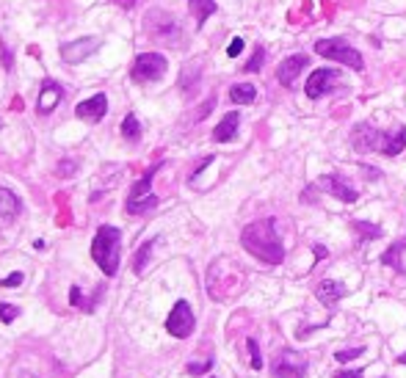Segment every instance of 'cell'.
Returning <instances> with one entry per match:
<instances>
[{"instance_id": "24", "label": "cell", "mask_w": 406, "mask_h": 378, "mask_svg": "<svg viewBox=\"0 0 406 378\" xmlns=\"http://www.w3.org/2000/svg\"><path fill=\"white\" fill-rule=\"evenodd\" d=\"M354 229H357V232H362L368 240H374V238H381V226L365 224V221H354Z\"/></svg>"}, {"instance_id": "7", "label": "cell", "mask_w": 406, "mask_h": 378, "mask_svg": "<svg viewBox=\"0 0 406 378\" xmlns=\"http://www.w3.org/2000/svg\"><path fill=\"white\" fill-rule=\"evenodd\" d=\"M271 376L274 378H304L307 376V359L301 353H296L293 348L280 350L277 362L271 365Z\"/></svg>"}, {"instance_id": "16", "label": "cell", "mask_w": 406, "mask_h": 378, "mask_svg": "<svg viewBox=\"0 0 406 378\" xmlns=\"http://www.w3.org/2000/svg\"><path fill=\"white\" fill-rule=\"evenodd\" d=\"M238 125H241V114H227L224 119H221L216 130H213V138L219 141V144H227V141H232L235 135H238Z\"/></svg>"}, {"instance_id": "23", "label": "cell", "mask_w": 406, "mask_h": 378, "mask_svg": "<svg viewBox=\"0 0 406 378\" xmlns=\"http://www.w3.org/2000/svg\"><path fill=\"white\" fill-rule=\"evenodd\" d=\"M122 135H125L127 141H138V138H141V125H138L136 114H127L125 116V122H122Z\"/></svg>"}, {"instance_id": "11", "label": "cell", "mask_w": 406, "mask_h": 378, "mask_svg": "<svg viewBox=\"0 0 406 378\" xmlns=\"http://www.w3.org/2000/svg\"><path fill=\"white\" fill-rule=\"evenodd\" d=\"M318 185H323L332 196H338L340 202H348V205L359 199V190L354 188V185H348V180L340 177V174H323V177L318 180Z\"/></svg>"}, {"instance_id": "3", "label": "cell", "mask_w": 406, "mask_h": 378, "mask_svg": "<svg viewBox=\"0 0 406 378\" xmlns=\"http://www.w3.org/2000/svg\"><path fill=\"white\" fill-rule=\"evenodd\" d=\"M160 166H163V163H155V166L130 188L127 202H125V210L130 216H141V213H150V210L157 207V196L153 193V180H155V174L160 171Z\"/></svg>"}, {"instance_id": "34", "label": "cell", "mask_w": 406, "mask_h": 378, "mask_svg": "<svg viewBox=\"0 0 406 378\" xmlns=\"http://www.w3.org/2000/svg\"><path fill=\"white\" fill-rule=\"evenodd\" d=\"M69 301H72L75 307H83V301H80V287H72V290H69Z\"/></svg>"}, {"instance_id": "29", "label": "cell", "mask_w": 406, "mask_h": 378, "mask_svg": "<svg viewBox=\"0 0 406 378\" xmlns=\"http://www.w3.org/2000/svg\"><path fill=\"white\" fill-rule=\"evenodd\" d=\"M17 315H20V310H17V307H11V304H0V320H3V323L17 320Z\"/></svg>"}, {"instance_id": "12", "label": "cell", "mask_w": 406, "mask_h": 378, "mask_svg": "<svg viewBox=\"0 0 406 378\" xmlns=\"http://www.w3.org/2000/svg\"><path fill=\"white\" fill-rule=\"evenodd\" d=\"M64 97V89L61 83H56V80H42V86H39V99H36V111L39 114H53L56 111V105L61 102Z\"/></svg>"}, {"instance_id": "28", "label": "cell", "mask_w": 406, "mask_h": 378, "mask_svg": "<svg viewBox=\"0 0 406 378\" xmlns=\"http://www.w3.org/2000/svg\"><path fill=\"white\" fill-rule=\"evenodd\" d=\"M362 353H365V348H348V350H338V353H335V362H338V365H345V362H351V359L362 356Z\"/></svg>"}, {"instance_id": "13", "label": "cell", "mask_w": 406, "mask_h": 378, "mask_svg": "<svg viewBox=\"0 0 406 378\" xmlns=\"http://www.w3.org/2000/svg\"><path fill=\"white\" fill-rule=\"evenodd\" d=\"M105 114H108V97L105 94L89 97V99L78 102V108H75V116L83 122H100Z\"/></svg>"}, {"instance_id": "10", "label": "cell", "mask_w": 406, "mask_h": 378, "mask_svg": "<svg viewBox=\"0 0 406 378\" xmlns=\"http://www.w3.org/2000/svg\"><path fill=\"white\" fill-rule=\"evenodd\" d=\"M381 138H384V133H378L374 125H359L351 135V144L357 152H378Z\"/></svg>"}, {"instance_id": "18", "label": "cell", "mask_w": 406, "mask_h": 378, "mask_svg": "<svg viewBox=\"0 0 406 378\" xmlns=\"http://www.w3.org/2000/svg\"><path fill=\"white\" fill-rule=\"evenodd\" d=\"M23 210V202L17 199V193H11L8 188H0V219L11 221L20 216Z\"/></svg>"}, {"instance_id": "31", "label": "cell", "mask_w": 406, "mask_h": 378, "mask_svg": "<svg viewBox=\"0 0 406 378\" xmlns=\"http://www.w3.org/2000/svg\"><path fill=\"white\" fill-rule=\"evenodd\" d=\"M241 50H244V39H241V36H235V39L229 42V47H227V56H229V59H238V56H241Z\"/></svg>"}, {"instance_id": "4", "label": "cell", "mask_w": 406, "mask_h": 378, "mask_svg": "<svg viewBox=\"0 0 406 378\" xmlns=\"http://www.w3.org/2000/svg\"><path fill=\"white\" fill-rule=\"evenodd\" d=\"M315 53L323 56V59H329V61L345 63V66H351L357 72L365 69V61H362L359 50H354L348 44V39H321V42H315Z\"/></svg>"}, {"instance_id": "27", "label": "cell", "mask_w": 406, "mask_h": 378, "mask_svg": "<svg viewBox=\"0 0 406 378\" xmlns=\"http://www.w3.org/2000/svg\"><path fill=\"white\" fill-rule=\"evenodd\" d=\"M263 61H265V50H263V47H257V50H254V56H251V61L244 66V72H260V69H263Z\"/></svg>"}, {"instance_id": "14", "label": "cell", "mask_w": 406, "mask_h": 378, "mask_svg": "<svg viewBox=\"0 0 406 378\" xmlns=\"http://www.w3.org/2000/svg\"><path fill=\"white\" fill-rule=\"evenodd\" d=\"M307 63H310V59L301 56V53L287 56V59L280 63V69H277V80H280L282 86H293V80L301 75V69H307Z\"/></svg>"}, {"instance_id": "6", "label": "cell", "mask_w": 406, "mask_h": 378, "mask_svg": "<svg viewBox=\"0 0 406 378\" xmlns=\"http://www.w3.org/2000/svg\"><path fill=\"white\" fill-rule=\"evenodd\" d=\"M193 310H191V304H188L186 298H180L174 307H172V312L166 317V331L172 334V337H177V340H186L191 337V331H193Z\"/></svg>"}, {"instance_id": "26", "label": "cell", "mask_w": 406, "mask_h": 378, "mask_svg": "<svg viewBox=\"0 0 406 378\" xmlns=\"http://www.w3.org/2000/svg\"><path fill=\"white\" fill-rule=\"evenodd\" d=\"M246 348H249V356H251V370H263V356H260L257 340H246Z\"/></svg>"}, {"instance_id": "20", "label": "cell", "mask_w": 406, "mask_h": 378, "mask_svg": "<svg viewBox=\"0 0 406 378\" xmlns=\"http://www.w3.org/2000/svg\"><path fill=\"white\" fill-rule=\"evenodd\" d=\"M188 8H191V14L196 17V28H202L205 23H208V17H213L216 14V0H188Z\"/></svg>"}, {"instance_id": "1", "label": "cell", "mask_w": 406, "mask_h": 378, "mask_svg": "<svg viewBox=\"0 0 406 378\" xmlns=\"http://www.w3.org/2000/svg\"><path fill=\"white\" fill-rule=\"evenodd\" d=\"M241 246L265 265H280L285 260V243H282V235L277 232V221L274 219L251 221L249 226H244Z\"/></svg>"}, {"instance_id": "25", "label": "cell", "mask_w": 406, "mask_h": 378, "mask_svg": "<svg viewBox=\"0 0 406 378\" xmlns=\"http://www.w3.org/2000/svg\"><path fill=\"white\" fill-rule=\"evenodd\" d=\"M153 246H155V240H150V243H144L141 249H138V254H136V274H141L144 271V262H147V257H150V252H153Z\"/></svg>"}, {"instance_id": "15", "label": "cell", "mask_w": 406, "mask_h": 378, "mask_svg": "<svg viewBox=\"0 0 406 378\" xmlns=\"http://www.w3.org/2000/svg\"><path fill=\"white\" fill-rule=\"evenodd\" d=\"M315 295H318V301L323 304V307H338V301L345 295V287L340 282H335V279H323V282H318L315 287Z\"/></svg>"}, {"instance_id": "9", "label": "cell", "mask_w": 406, "mask_h": 378, "mask_svg": "<svg viewBox=\"0 0 406 378\" xmlns=\"http://www.w3.org/2000/svg\"><path fill=\"white\" fill-rule=\"evenodd\" d=\"M97 50H100V39L86 36V39H75V42L61 44V59L66 63H80V61H86L89 56H94Z\"/></svg>"}, {"instance_id": "35", "label": "cell", "mask_w": 406, "mask_h": 378, "mask_svg": "<svg viewBox=\"0 0 406 378\" xmlns=\"http://www.w3.org/2000/svg\"><path fill=\"white\" fill-rule=\"evenodd\" d=\"M313 254L318 260H323V257H326V249H323V246H313Z\"/></svg>"}, {"instance_id": "8", "label": "cell", "mask_w": 406, "mask_h": 378, "mask_svg": "<svg viewBox=\"0 0 406 378\" xmlns=\"http://www.w3.org/2000/svg\"><path fill=\"white\" fill-rule=\"evenodd\" d=\"M338 83H343V75H340V69H315L313 75L307 78V83H304V92L310 99H321L323 94H329V92H335L338 89Z\"/></svg>"}, {"instance_id": "17", "label": "cell", "mask_w": 406, "mask_h": 378, "mask_svg": "<svg viewBox=\"0 0 406 378\" xmlns=\"http://www.w3.org/2000/svg\"><path fill=\"white\" fill-rule=\"evenodd\" d=\"M404 147H406V127H395L393 133H384V138H381V150H378V152H384V155L395 158Z\"/></svg>"}, {"instance_id": "36", "label": "cell", "mask_w": 406, "mask_h": 378, "mask_svg": "<svg viewBox=\"0 0 406 378\" xmlns=\"http://www.w3.org/2000/svg\"><path fill=\"white\" fill-rule=\"evenodd\" d=\"M398 365H406V353H401V356H398Z\"/></svg>"}, {"instance_id": "19", "label": "cell", "mask_w": 406, "mask_h": 378, "mask_svg": "<svg viewBox=\"0 0 406 378\" xmlns=\"http://www.w3.org/2000/svg\"><path fill=\"white\" fill-rule=\"evenodd\" d=\"M157 20H160V28L157 25H147V31L153 33V36H157L160 42H174L172 36H177V23L169 17V14H163V11H155Z\"/></svg>"}, {"instance_id": "30", "label": "cell", "mask_w": 406, "mask_h": 378, "mask_svg": "<svg viewBox=\"0 0 406 378\" xmlns=\"http://www.w3.org/2000/svg\"><path fill=\"white\" fill-rule=\"evenodd\" d=\"M210 367H213V359H208V362H191V365H188V373L202 376V373H208Z\"/></svg>"}, {"instance_id": "22", "label": "cell", "mask_w": 406, "mask_h": 378, "mask_svg": "<svg viewBox=\"0 0 406 378\" xmlns=\"http://www.w3.org/2000/svg\"><path fill=\"white\" fill-rule=\"evenodd\" d=\"M254 97H257V89H254L251 83H235V86L229 89V99H232L235 105H251Z\"/></svg>"}, {"instance_id": "21", "label": "cell", "mask_w": 406, "mask_h": 378, "mask_svg": "<svg viewBox=\"0 0 406 378\" xmlns=\"http://www.w3.org/2000/svg\"><path fill=\"white\" fill-rule=\"evenodd\" d=\"M406 252V240H395L387 252L381 254V265H390V268H395L398 274L404 271V262H401V254Z\"/></svg>"}, {"instance_id": "5", "label": "cell", "mask_w": 406, "mask_h": 378, "mask_svg": "<svg viewBox=\"0 0 406 378\" xmlns=\"http://www.w3.org/2000/svg\"><path fill=\"white\" fill-rule=\"evenodd\" d=\"M166 66L169 63L160 53H141L133 63V69H130V78L136 83H155L166 75Z\"/></svg>"}, {"instance_id": "33", "label": "cell", "mask_w": 406, "mask_h": 378, "mask_svg": "<svg viewBox=\"0 0 406 378\" xmlns=\"http://www.w3.org/2000/svg\"><path fill=\"white\" fill-rule=\"evenodd\" d=\"M335 378H362V367L359 370H338Z\"/></svg>"}, {"instance_id": "32", "label": "cell", "mask_w": 406, "mask_h": 378, "mask_svg": "<svg viewBox=\"0 0 406 378\" xmlns=\"http://www.w3.org/2000/svg\"><path fill=\"white\" fill-rule=\"evenodd\" d=\"M23 279H25V276H23L20 271H17V274H8V276L0 282V287H20V284H23Z\"/></svg>"}, {"instance_id": "2", "label": "cell", "mask_w": 406, "mask_h": 378, "mask_svg": "<svg viewBox=\"0 0 406 378\" xmlns=\"http://www.w3.org/2000/svg\"><path fill=\"white\" fill-rule=\"evenodd\" d=\"M119 246H122V232L117 226L97 229L92 240V257L105 276H117V271H119Z\"/></svg>"}]
</instances>
